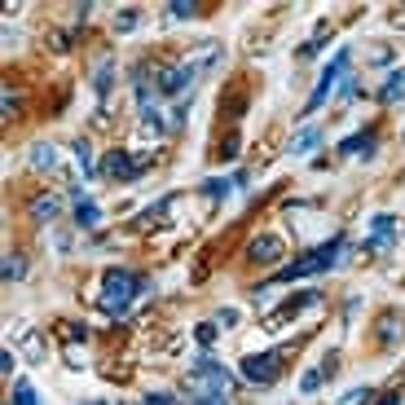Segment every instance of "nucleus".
I'll use <instances>...</instances> for the list:
<instances>
[{"label":"nucleus","instance_id":"1","mask_svg":"<svg viewBox=\"0 0 405 405\" xmlns=\"http://www.w3.org/2000/svg\"><path fill=\"white\" fill-rule=\"evenodd\" d=\"M145 278H137V273H128V269H110L106 278H102V309L110 317H124L128 313V304H133L137 296H145Z\"/></svg>","mask_w":405,"mask_h":405},{"label":"nucleus","instance_id":"2","mask_svg":"<svg viewBox=\"0 0 405 405\" xmlns=\"http://www.w3.org/2000/svg\"><path fill=\"white\" fill-rule=\"evenodd\" d=\"M344 251H348V242H344V238H331L326 247H317V251H309V255H300V260H291L278 278H282V282H291V278H313V273H321V269H335Z\"/></svg>","mask_w":405,"mask_h":405},{"label":"nucleus","instance_id":"3","mask_svg":"<svg viewBox=\"0 0 405 405\" xmlns=\"http://www.w3.org/2000/svg\"><path fill=\"white\" fill-rule=\"evenodd\" d=\"M185 387H194L199 397H220L225 387H230V370H225L220 361H212V357H199L194 370L185 375Z\"/></svg>","mask_w":405,"mask_h":405},{"label":"nucleus","instance_id":"4","mask_svg":"<svg viewBox=\"0 0 405 405\" xmlns=\"http://www.w3.org/2000/svg\"><path fill=\"white\" fill-rule=\"evenodd\" d=\"M278 375H282V361L273 357V352H251V357H242V379L255 383V387L278 383Z\"/></svg>","mask_w":405,"mask_h":405},{"label":"nucleus","instance_id":"5","mask_svg":"<svg viewBox=\"0 0 405 405\" xmlns=\"http://www.w3.org/2000/svg\"><path fill=\"white\" fill-rule=\"evenodd\" d=\"M203 71V62H185V67H168V71H159V93H168V97H181L194 88V75Z\"/></svg>","mask_w":405,"mask_h":405},{"label":"nucleus","instance_id":"6","mask_svg":"<svg viewBox=\"0 0 405 405\" xmlns=\"http://www.w3.org/2000/svg\"><path fill=\"white\" fill-rule=\"evenodd\" d=\"M102 168H106L110 181H137V176L145 172V159H133L128 150H110Z\"/></svg>","mask_w":405,"mask_h":405},{"label":"nucleus","instance_id":"7","mask_svg":"<svg viewBox=\"0 0 405 405\" xmlns=\"http://www.w3.org/2000/svg\"><path fill=\"white\" fill-rule=\"evenodd\" d=\"M251 255L260 265H278L282 255H286V242L278 234H260V238H251Z\"/></svg>","mask_w":405,"mask_h":405},{"label":"nucleus","instance_id":"8","mask_svg":"<svg viewBox=\"0 0 405 405\" xmlns=\"http://www.w3.org/2000/svg\"><path fill=\"white\" fill-rule=\"evenodd\" d=\"M27 212H31V220H36V225H48V220L62 212V199H58V194H36Z\"/></svg>","mask_w":405,"mask_h":405},{"label":"nucleus","instance_id":"9","mask_svg":"<svg viewBox=\"0 0 405 405\" xmlns=\"http://www.w3.org/2000/svg\"><path fill=\"white\" fill-rule=\"evenodd\" d=\"M75 225H79V230H97V225H102V207H97L93 199L75 203Z\"/></svg>","mask_w":405,"mask_h":405},{"label":"nucleus","instance_id":"10","mask_svg":"<svg viewBox=\"0 0 405 405\" xmlns=\"http://www.w3.org/2000/svg\"><path fill=\"white\" fill-rule=\"evenodd\" d=\"M344 154H361V159H370L375 154V133H361V137H348L344 145H339Z\"/></svg>","mask_w":405,"mask_h":405},{"label":"nucleus","instance_id":"11","mask_svg":"<svg viewBox=\"0 0 405 405\" xmlns=\"http://www.w3.org/2000/svg\"><path fill=\"white\" fill-rule=\"evenodd\" d=\"M31 168H58V150H53V145H48V141H40L36 145V150H31Z\"/></svg>","mask_w":405,"mask_h":405},{"label":"nucleus","instance_id":"12","mask_svg":"<svg viewBox=\"0 0 405 405\" xmlns=\"http://www.w3.org/2000/svg\"><path fill=\"white\" fill-rule=\"evenodd\" d=\"M383 97H387V102H401V97H405V71H392V75H387Z\"/></svg>","mask_w":405,"mask_h":405},{"label":"nucleus","instance_id":"13","mask_svg":"<svg viewBox=\"0 0 405 405\" xmlns=\"http://www.w3.org/2000/svg\"><path fill=\"white\" fill-rule=\"evenodd\" d=\"M317 141H321V133H317V128H304V133H300L296 141H291V150H296V154H309Z\"/></svg>","mask_w":405,"mask_h":405},{"label":"nucleus","instance_id":"14","mask_svg":"<svg viewBox=\"0 0 405 405\" xmlns=\"http://www.w3.org/2000/svg\"><path fill=\"white\" fill-rule=\"evenodd\" d=\"M13 405H40V401H36V387H31L27 379L13 383Z\"/></svg>","mask_w":405,"mask_h":405},{"label":"nucleus","instance_id":"15","mask_svg":"<svg viewBox=\"0 0 405 405\" xmlns=\"http://www.w3.org/2000/svg\"><path fill=\"white\" fill-rule=\"evenodd\" d=\"M230 190H234V181H225V176H212V181H203V194H207V199H225Z\"/></svg>","mask_w":405,"mask_h":405},{"label":"nucleus","instance_id":"16","mask_svg":"<svg viewBox=\"0 0 405 405\" xmlns=\"http://www.w3.org/2000/svg\"><path fill=\"white\" fill-rule=\"evenodd\" d=\"M22 352H27V357H31V361H44V339L27 331V339H22Z\"/></svg>","mask_w":405,"mask_h":405},{"label":"nucleus","instance_id":"17","mask_svg":"<svg viewBox=\"0 0 405 405\" xmlns=\"http://www.w3.org/2000/svg\"><path fill=\"white\" fill-rule=\"evenodd\" d=\"M168 13L172 18H194V13H199V0H172Z\"/></svg>","mask_w":405,"mask_h":405},{"label":"nucleus","instance_id":"18","mask_svg":"<svg viewBox=\"0 0 405 405\" xmlns=\"http://www.w3.org/2000/svg\"><path fill=\"white\" fill-rule=\"evenodd\" d=\"M110 75H115V62L106 58L102 67H97V79H93V88H97V93H106V88H110Z\"/></svg>","mask_w":405,"mask_h":405},{"label":"nucleus","instance_id":"19","mask_svg":"<svg viewBox=\"0 0 405 405\" xmlns=\"http://www.w3.org/2000/svg\"><path fill=\"white\" fill-rule=\"evenodd\" d=\"M216 335H220V331L212 326V321H203V326H199V331H194V339H199V344H203V348H212V344H216Z\"/></svg>","mask_w":405,"mask_h":405},{"label":"nucleus","instance_id":"20","mask_svg":"<svg viewBox=\"0 0 405 405\" xmlns=\"http://www.w3.org/2000/svg\"><path fill=\"white\" fill-rule=\"evenodd\" d=\"M22 255H5V282H13V278H22Z\"/></svg>","mask_w":405,"mask_h":405},{"label":"nucleus","instance_id":"21","mask_svg":"<svg viewBox=\"0 0 405 405\" xmlns=\"http://www.w3.org/2000/svg\"><path fill=\"white\" fill-rule=\"evenodd\" d=\"M75 164L93 176V154H88V145H84V141H75Z\"/></svg>","mask_w":405,"mask_h":405},{"label":"nucleus","instance_id":"22","mask_svg":"<svg viewBox=\"0 0 405 405\" xmlns=\"http://www.w3.org/2000/svg\"><path fill=\"white\" fill-rule=\"evenodd\" d=\"M0 110H5V119H18V97H13L9 88H5V102H0Z\"/></svg>","mask_w":405,"mask_h":405},{"label":"nucleus","instance_id":"23","mask_svg":"<svg viewBox=\"0 0 405 405\" xmlns=\"http://www.w3.org/2000/svg\"><path fill=\"white\" fill-rule=\"evenodd\" d=\"M300 387H304V392H317V387H321V370H309V375L300 379Z\"/></svg>","mask_w":405,"mask_h":405},{"label":"nucleus","instance_id":"24","mask_svg":"<svg viewBox=\"0 0 405 405\" xmlns=\"http://www.w3.org/2000/svg\"><path fill=\"white\" fill-rule=\"evenodd\" d=\"M145 405H181V401H176L172 392H150V397H145Z\"/></svg>","mask_w":405,"mask_h":405},{"label":"nucleus","instance_id":"25","mask_svg":"<svg viewBox=\"0 0 405 405\" xmlns=\"http://www.w3.org/2000/svg\"><path fill=\"white\" fill-rule=\"evenodd\" d=\"M392 335H401V321L397 317H383V339H392Z\"/></svg>","mask_w":405,"mask_h":405},{"label":"nucleus","instance_id":"26","mask_svg":"<svg viewBox=\"0 0 405 405\" xmlns=\"http://www.w3.org/2000/svg\"><path fill=\"white\" fill-rule=\"evenodd\" d=\"M13 361H18V357H13V352L5 348V352H0V370H5V375H9V370H13Z\"/></svg>","mask_w":405,"mask_h":405},{"label":"nucleus","instance_id":"27","mask_svg":"<svg viewBox=\"0 0 405 405\" xmlns=\"http://www.w3.org/2000/svg\"><path fill=\"white\" fill-rule=\"evenodd\" d=\"M194 405H225V401H220V397H199Z\"/></svg>","mask_w":405,"mask_h":405},{"label":"nucleus","instance_id":"28","mask_svg":"<svg viewBox=\"0 0 405 405\" xmlns=\"http://www.w3.org/2000/svg\"><path fill=\"white\" fill-rule=\"evenodd\" d=\"M379 405H401V397H397V392H392V397H383V401H379Z\"/></svg>","mask_w":405,"mask_h":405},{"label":"nucleus","instance_id":"29","mask_svg":"<svg viewBox=\"0 0 405 405\" xmlns=\"http://www.w3.org/2000/svg\"><path fill=\"white\" fill-rule=\"evenodd\" d=\"M93 405H110V401H93Z\"/></svg>","mask_w":405,"mask_h":405}]
</instances>
